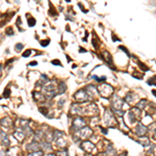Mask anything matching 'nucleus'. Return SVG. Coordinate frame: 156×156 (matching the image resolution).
I'll use <instances>...</instances> for the list:
<instances>
[{
	"instance_id": "nucleus-18",
	"label": "nucleus",
	"mask_w": 156,
	"mask_h": 156,
	"mask_svg": "<svg viewBox=\"0 0 156 156\" xmlns=\"http://www.w3.org/2000/svg\"><path fill=\"white\" fill-rule=\"evenodd\" d=\"M146 103H147V101H146V100H141V102L136 104V107L139 108V109H144V107H145V105H146Z\"/></svg>"
},
{
	"instance_id": "nucleus-22",
	"label": "nucleus",
	"mask_w": 156,
	"mask_h": 156,
	"mask_svg": "<svg viewBox=\"0 0 156 156\" xmlns=\"http://www.w3.org/2000/svg\"><path fill=\"white\" fill-rule=\"evenodd\" d=\"M141 144L144 145V146H149V145H150V141H149L147 137H145V139H144V138H141Z\"/></svg>"
},
{
	"instance_id": "nucleus-29",
	"label": "nucleus",
	"mask_w": 156,
	"mask_h": 156,
	"mask_svg": "<svg viewBox=\"0 0 156 156\" xmlns=\"http://www.w3.org/2000/svg\"><path fill=\"white\" fill-rule=\"evenodd\" d=\"M9 96V87H7V89H5V91H4V95H3V97L7 98Z\"/></svg>"
},
{
	"instance_id": "nucleus-7",
	"label": "nucleus",
	"mask_w": 156,
	"mask_h": 156,
	"mask_svg": "<svg viewBox=\"0 0 156 156\" xmlns=\"http://www.w3.org/2000/svg\"><path fill=\"white\" fill-rule=\"evenodd\" d=\"M84 151H87V153H92L93 151H95V146L94 144H92L91 141H83L80 146Z\"/></svg>"
},
{
	"instance_id": "nucleus-8",
	"label": "nucleus",
	"mask_w": 156,
	"mask_h": 156,
	"mask_svg": "<svg viewBox=\"0 0 156 156\" xmlns=\"http://www.w3.org/2000/svg\"><path fill=\"white\" fill-rule=\"evenodd\" d=\"M148 129H147V127L144 126L141 123H139L136 126V128H135V132H136V134L137 135H145L146 133H147Z\"/></svg>"
},
{
	"instance_id": "nucleus-1",
	"label": "nucleus",
	"mask_w": 156,
	"mask_h": 156,
	"mask_svg": "<svg viewBox=\"0 0 156 156\" xmlns=\"http://www.w3.org/2000/svg\"><path fill=\"white\" fill-rule=\"evenodd\" d=\"M75 99L77 100L78 102H85V101L92 100V97L89 95V93L84 89V90L78 91L77 93L75 94Z\"/></svg>"
},
{
	"instance_id": "nucleus-10",
	"label": "nucleus",
	"mask_w": 156,
	"mask_h": 156,
	"mask_svg": "<svg viewBox=\"0 0 156 156\" xmlns=\"http://www.w3.org/2000/svg\"><path fill=\"white\" fill-rule=\"evenodd\" d=\"M14 135H15V137L17 138L19 141H22L25 138V136H26V135L24 134V132L22 131V129H17L15 131V133H14Z\"/></svg>"
},
{
	"instance_id": "nucleus-30",
	"label": "nucleus",
	"mask_w": 156,
	"mask_h": 156,
	"mask_svg": "<svg viewBox=\"0 0 156 156\" xmlns=\"http://www.w3.org/2000/svg\"><path fill=\"white\" fill-rule=\"evenodd\" d=\"M30 53H31V50H27V52H25V53H23V56H24V57L29 56Z\"/></svg>"
},
{
	"instance_id": "nucleus-39",
	"label": "nucleus",
	"mask_w": 156,
	"mask_h": 156,
	"mask_svg": "<svg viewBox=\"0 0 156 156\" xmlns=\"http://www.w3.org/2000/svg\"><path fill=\"white\" fill-rule=\"evenodd\" d=\"M0 68H1V65H0Z\"/></svg>"
},
{
	"instance_id": "nucleus-17",
	"label": "nucleus",
	"mask_w": 156,
	"mask_h": 156,
	"mask_svg": "<svg viewBox=\"0 0 156 156\" xmlns=\"http://www.w3.org/2000/svg\"><path fill=\"white\" fill-rule=\"evenodd\" d=\"M43 136H44V132H43V131L39 130V131L36 132V141H40V139H41Z\"/></svg>"
},
{
	"instance_id": "nucleus-12",
	"label": "nucleus",
	"mask_w": 156,
	"mask_h": 156,
	"mask_svg": "<svg viewBox=\"0 0 156 156\" xmlns=\"http://www.w3.org/2000/svg\"><path fill=\"white\" fill-rule=\"evenodd\" d=\"M13 125V122L11 120V118H3L1 120V126H3L4 128H9Z\"/></svg>"
},
{
	"instance_id": "nucleus-15",
	"label": "nucleus",
	"mask_w": 156,
	"mask_h": 156,
	"mask_svg": "<svg viewBox=\"0 0 156 156\" xmlns=\"http://www.w3.org/2000/svg\"><path fill=\"white\" fill-rule=\"evenodd\" d=\"M58 92H59V93L58 94H63L65 93V91L67 90V85L65 83H63V82H61V83H59V87H58Z\"/></svg>"
},
{
	"instance_id": "nucleus-28",
	"label": "nucleus",
	"mask_w": 156,
	"mask_h": 156,
	"mask_svg": "<svg viewBox=\"0 0 156 156\" xmlns=\"http://www.w3.org/2000/svg\"><path fill=\"white\" fill-rule=\"evenodd\" d=\"M6 33H7V36H13V34H14V31H13L12 28H7V29H6Z\"/></svg>"
},
{
	"instance_id": "nucleus-37",
	"label": "nucleus",
	"mask_w": 156,
	"mask_h": 156,
	"mask_svg": "<svg viewBox=\"0 0 156 156\" xmlns=\"http://www.w3.org/2000/svg\"><path fill=\"white\" fill-rule=\"evenodd\" d=\"M80 52H85V50L83 48H80Z\"/></svg>"
},
{
	"instance_id": "nucleus-24",
	"label": "nucleus",
	"mask_w": 156,
	"mask_h": 156,
	"mask_svg": "<svg viewBox=\"0 0 156 156\" xmlns=\"http://www.w3.org/2000/svg\"><path fill=\"white\" fill-rule=\"evenodd\" d=\"M34 24H36V20H34V19H33V18H29V19H28V25H29L30 27H32Z\"/></svg>"
},
{
	"instance_id": "nucleus-21",
	"label": "nucleus",
	"mask_w": 156,
	"mask_h": 156,
	"mask_svg": "<svg viewBox=\"0 0 156 156\" xmlns=\"http://www.w3.org/2000/svg\"><path fill=\"white\" fill-rule=\"evenodd\" d=\"M133 98H135L134 94H132V93L128 94V95L126 96V101H128V102H132V101H133Z\"/></svg>"
},
{
	"instance_id": "nucleus-35",
	"label": "nucleus",
	"mask_w": 156,
	"mask_h": 156,
	"mask_svg": "<svg viewBox=\"0 0 156 156\" xmlns=\"http://www.w3.org/2000/svg\"><path fill=\"white\" fill-rule=\"evenodd\" d=\"M29 65H30V66H36L38 63H36V61H32V63H30Z\"/></svg>"
},
{
	"instance_id": "nucleus-34",
	"label": "nucleus",
	"mask_w": 156,
	"mask_h": 156,
	"mask_svg": "<svg viewBox=\"0 0 156 156\" xmlns=\"http://www.w3.org/2000/svg\"><path fill=\"white\" fill-rule=\"evenodd\" d=\"M63 103H65V100H60L59 102H58V105H59V106H63Z\"/></svg>"
},
{
	"instance_id": "nucleus-33",
	"label": "nucleus",
	"mask_w": 156,
	"mask_h": 156,
	"mask_svg": "<svg viewBox=\"0 0 156 156\" xmlns=\"http://www.w3.org/2000/svg\"><path fill=\"white\" fill-rule=\"evenodd\" d=\"M119 48H120V49H122V50H124V52H125V53H127V54H129V53H128V50H127V49H126V48H124L123 46H120V47H119Z\"/></svg>"
},
{
	"instance_id": "nucleus-19",
	"label": "nucleus",
	"mask_w": 156,
	"mask_h": 156,
	"mask_svg": "<svg viewBox=\"0 0 156 156\" xmlns=\"http://www.w3.org/2000/svg\"><path fill=\"white\" fill-rule=\"evenodd\" d=\"M44 152L43 151H36V152H31L30 154H28V156H43Z\"/></svg>"
},
{
	"instance_id": "nucleus-27",
	"label": "nucleus",
	"mask_w": 156,
	"mask_h": 156,
	"mask_svg": "<svg viewBox=\"0 0 156 156\" xmlns=\"http://www.w3.org/2000/svg\"><path fill=\"white\" fill-rule=\"evenodd\" d=\"M23 47H24V46L22 45V44H17V45H16V50H17V51H19V50H22V49H23Z\"/></svg>"
},
{
	"instance_id": "nucleus-32",
	"label": "nucleus",
	"mask_w": 156,
	"mask_h": 156,
	"mask_svg": "<svg viewBox=\"0 0 156 156\" xmlns=\"http://www.w3.org/2000/svg\"><path fill=\"white\" fill-rule=\"evenodd\" d=\"M52 65H58V66H61L60 61H58V60H53V61H52Z\"/></svg>"
},
{
	"instance_id": "nucleus-4",
	"label": "nucleus",
	"mask_w": 156,
	"mask_h": 156,
	"mask_svg": "<svg viewBox=\"0 0 156 156\" xmlns=\"http://www.w3.org/2000/svg\"><path fill=\"white\" fill-rule=\"evenodd\" d=\"M83 127H85V121H84V119H82L80 117L75 118L74 121H73V129L78 131V130L82 129Z\"/></svg>"
},
{
	"instance_id": "nucleus-31",
	"label": "nucleus",
	"mask_w": 156,
	"mask_h": 156,
	"mask_svg": "<svg viewBox=\"0 0 156 156\" xmlns=\"http://www.w3.org/2000/svg\"><path fill=\"white\" fill-rule=\"evenodd\" d=\"M148 83L150 84V85H152V84H155V77H153V80H152V79H150V80L148 81Z\"/></svg>"
},
{
	"instance_id": "nucleus-23",
	"label": "nucleus",
	"mask_w": 156,
	"mask_h": 156,
	"mask_svg": "<svg viewBox=\"0 0 156 156\" xmlns=\"http://www.w3.org/2000/svg\"><path fill=\"white\" fill-rule=\"evenodd\" d=\"M40 111H41L43 114H45L46 117H48V109L46 107H41L40 108Z\"/></svg>"
},
{
	"instance_id": "nucleus-38",
	"label": "nucleus",
	"mask_w": 156,
	"mask_h": 156,
	"mask_svg": "<svg viewBox=\"0 0 156 156\" xmlns=\"http://www.w3.org/2000/svg\"><path fill=\"white\" fill-rule=\"evenodd\" d=\"M47 156H55V155H54V154H48Z\"/></svg>"
},
{
	"instance_id": "nucleus-2",
	"label": "nucleus",
	"mask_w": 156,
	"mask_h": 156,
	"mask_svg": "<svg viewBox=\"0 0 156 156\" xmlns=\"http://www.w3.org/2000/svg\"><path fill=\"white\" fill-rule=\"evenodd\" d=\"M98 90H99V92L101 93V95H102L103 97L108 98V97L112 94L114 89H112V87L108 85V84H101V85L98 87Z\"/></svg>"
},
{
	"instance_id": "nucleus-36",
	"label": "nucleus",
	"mask_w": 156,
	"mask_h": 156,
	"mask_svg": "<svg viewBox=\"0 0 156 156\" xmlns=\"http://www.w3.org/2000/svg\"><path fill=\"white\" fill-rule=\"evenodd\" d=\"M101 130H102V131H103V133H105V134H106V133H107V130H106V129H101Z\"/></svg>"
},
{
	"instance_id": "nucleus-6",
	"label": "nucleus",
	"mask_w": 156,
	"mask_h": 156,
	"mask_svg": "<svg viewBox=\"0 0 156 156\" xmlns=\"http://www.w3.org/2000/svg\"><path fill=\"white\" fill-rule=\"evenodd\" d=\"M104 121H105V123L107 124V125H111V123L117 124V120H116V119H114V117L112 116V114H111V111H109L108 109H107L106 111H105Z\"/></svg>"
},
{
	"instance_id": "nucleus-26",
	"label": "nucleus",
	"mask_w": 156,
	"mask_h": 156,
	"mask_svg": "<svg viewBox=\"0 0 156 156\" xmlns=\"http://www.w3.org/2000/svg\"><path fill=\"white\" fill-rule=\"evenodd\" d=\"M49 42H50L49 40H46V41H42V42H41V45L44 46V47H46V46L49 45Z\"/></svg>"
},
{
	"instance_id": "nucleus-20",
	"label": "nucleus",
	"mask_w": 156,
	"mask_h": 156,
	"mask_svg": "<svg viewBox=\"0 0 156 156\" xmlns=\"http://www.w3.org/2000/svg\"><path fill=\"white\" fill-rule=\"evenodd\" d=\"M57 156H69V153L67 150H59L57 151Z\"/></svg>"
},
{
	"instance_id": "nucleus-5",
	"label": "nucleus",
	"mask_w": 156,
	"mask_h": 156,
	"mask_svg": "<svg viewBox=\"0 0 156 156\" xmlns=\"http://www.w3.org/2000/svg\"><path fill=\"white\" fill-rule=\"evenodd\" d=\"M123 104H124L123 101L120 98H118L117 96H114V99L111 101V107H112L114 111L120 110L121 108H122V106H123Z\"/></svg>"
},
{
	"instance_id": "nucleus-13",
	"label": "nucleus",
	"mask_w": 156,
	"mask_h": 156,
	"mask_svg": "<svg viewBox=\"0 0 156 156\" xmlns=\"http://www.w3.org/2000/svg\"><path fill=\"white\" fill-rule=\"evenodd\" d=\"M33 98L36 99V101H39V102L45 101V96H44L43 94L39 93V92H34V93H33Z\"/></svg>"
},
{
	"instance_id": "nucleus-3",
	"label": "nucleus",
	"mask_w": 156,
	"mask_h": 156,
	"mask_svg": "<svg viewBox=\"0 0 156 156\" xmlns=\"http://www.w3.org/2000/svg\"><path fill=\"white\" fill-rule=\"evenodd\" d=\"M92 133H93V131H92V129H91V128H89V127H83L82 129L78 130V131L76 132V135H77V139H79V138H87V137H90L91 135H92Z\"/></svg>"
},
{
	"instance_id": "nucleus-25",
	"label": "nucleus",
	"mask_w": 156,
	"mask_h": 156,
	"mask_svg": "<svg viewBox=\"0 0 156 156\" xmlns=\"http://www.w3.org/2000/svg\"><path fill=\"white\" fill-rule=\"evenodd\" d=\"M137 63H138V66H141V70H144V71H148V70H149V69L147 68V66H145V65H143V63H141V61H138Z\"/></svg>"
},
{
	"instance_id": "nucleus-11",
	"label": "nucleus",
	"mask_w": 156,
	"mask_h": 156,
	"mask_svg": "<svg viewBox=\"0 0 156 156\" xmlns=\"http://www.w3.org/2000/svg\"><path fill=\"white\" fill-rule=\"evenodd\" d=\"M103 58H104V60L106 61V63H108V66H110L111 65V68L114 70V67L112 66V60H111V55L109 53H108L107 51H104L103 52Z\"/></svg>"
},
{
	"instance_id": "nucleus-14",
	"label": "nucleus",
	"mask_w": 156,
	"mask_h": 156,
	"mask_svg": "<svg viewBox=\"0 0 156 156\" xmlns=\"http://www.w3.org/2000/svg\"><path fill=\"white\" fill-rule=\"evenodd\" d=\"M0 138H1V141H2V143L4 145H5V146H9V136H7V135L5 134V133H4V132H0Z\"/></svg>"
},
{
	"instance_id": "nucleus-16",
	"label": "nucleus",
	"mask_w": 156,
	"mask_h": 156,
	"mask_svg": "<svg viewBox=\"0 0 156 156\" xmlns=\"http://www.w3.org/2000/svg\"><path fill=\"white\" fill-rule=\"evenodd\" d=\"M40 146H42V148L44 149V150H51V145H50V143H43L42 145H40Z\"/></svg>"
},
{
	"instance_id": "nucleus-9",
	"label": "nucleus",
	"mask_w": 156,
	"mask_h": 156,
	"mask_svg": "<svg viewBox=\"0 0 156 156\" xmlns=\"http://www.w3.org/2000/svg\"><path fill=\"white\" fill-rule=\"evenodd\" d=\"M27 150L28 151H31V152H36V151H40V148H41V146H40L38 143H36V141H32V143H30L29 145H27Z\"/></svg>"
}]
</instances>
